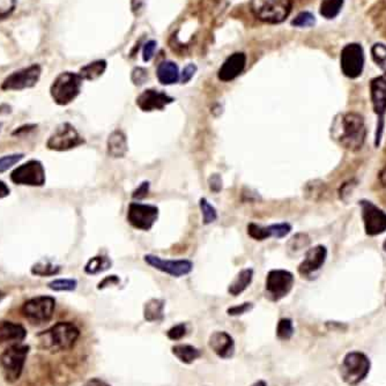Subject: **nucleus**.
I'll use <instances>...</instances> for the list:
<instances>
[{
	"label": "nucleus",
	"mask_w": 386,
	"mask_h": 386,
	"mask_svg": "<svg viewBox=\"0 0 386 386\" xmlns=\"http://www.w3.org/2000/svg\"><path fill=\"white\" fill-rule=\"evenodd\" d=\"M330 132L331 138L349 152H358L366 142V121L362 115L358 112L337 115L332 121Z\"/></svg>",
	"instance_id": "obj_1"
},
{
	"label": "nucleus",
	"mask_w": 386,
	"mask_h": 386,
	"mask_svg": "<svg viewBox=\"0 0 386 386\" xmlns=\"http://www.w3.org/2000/svg\"><path fill=\"white\" fill-rule=\"evenodd\" d=\"M80 337V330L71 321H59L36 335L40 349L51 353L72 349Z\"/></svg>",
	"instance_id": "obj_2"
},
{
	"label": "nucleus",
	"mask_w": 386,
	"mask_h": 386,
	"mask_svg": "<svg viewBox=\"0 0 386 386\" xmlns=\"http://www.w3.org/2000/svg\"><path fill=\"white\" fill-rule=\"evenodd\" d=\"M83 78L79 73L62 72L57 76L50 87L52 100L58 106H69L79 96L83 87Z\"/></svg>",
	"instance_id": "obj_3"
},
{
	"label": "nucleus",
	"mask_w": 386,
	"mask_h": 386,
	"mask_svg": "<svg viewBox=\"0 0 386 386\" xmlns=\"http://www.w3.org/2000/svg\"><path fill=\"white\" fill-rule=\"evenodd\" d=\"M31 347L22 344H13L0 355V367L7 383H15L24 371V364Z\"/></svg>",
	"instance_id": "obj_4"
},
{
	"label": "nucleus",
	"mask_w": 386,
	"mask_h": 386,
	"mask_svg": "<svg viewBox=\"0 0 386 386\" xmlns=\"http://www.w3.org/2000/svg\"><path fill=\"white\" fill-rule=\"evenodd\" d=\"M293 8V0H252L251 10L265 24H281Z\"/></svg>",
	"instance_id": "obj_5"
},
{
	"label": "nucleus",
	"mask_w": 386,
	"mask_h": 386,
	"mask_svg": "<svg viewBox=\"0 0 386 386\" xmlns=\"http://www.w3.org/2000/svg\"><path fill=\"white\" fill-rule=\"evenodd\" d=\"M371 362L362 352H349L346 354L340 366V375L346 384L359 385L369 375Z\"/></svg>",
	"instance_id": "obj_6"
},
{
	"label": "nucleus",
	"mask_w": 386,
	"mask_h": 386,
	"mask_svg": "<svg viewBox=\"0 0 386 386\" xmlns=\"http://www.w3.org/2000/svg\"><path fill=\"white\" fill-rule=\"evenodd\" d=\"M370 99L373 104L374 112L377 116L376 135L375 146L380 147L383 137L384 124L386 115V73L376 76L370 81Z\"/></svg>",
	"instance_id": "obj_7"
},
{
	"label": "nucleus",
	"mask_w": 386,
	"mask_h": 386,
	"mask_svg": "<svg viewBox=\"0 0 386 386\" xmlns=\"http://www.w3.org/2000/svg\"><path fill=\"white\" fill-rule=\"evenodd\" d=\"M55 309V299L42 295L26 301L21 307V314L31 324L41 325L51 321Z\"/></svg>",
	"instance_id": "obj_8"
},
{
	"label": "nucleus",
	"mask_w": 386,
	"mask_h": 386,
	"mask_svg": "<svg viewBox=\"0 0 386 386\" xmlns=\"http://www.w3.org/2000/svg\"><path fill=\"white\" fill-rule=\"evenodd\" d=\"M85 139L71 123H62L55 128L47 142V149L55 152H66L85 144Z\"/></svg>",
	"instance_id": "obj_9"
},
{
	"label": "nucleus",
	"mask_w": 386,
	"mask_h": 386,
	"mask_svg": "<svg viewBox=\"0 0 386 386\" xmlns=\"http://www.w3.org/2000/svg\"><path fill=\"white\" fill-rule=\"evenodd\" d=\"M42 66L40 64H31L27 67L17 69L7 76L1 83V90L5 92H20L29 90L37 85L41 79Z\"/></svg>",
	"instance_id": "obj_10"
},
{
	"label": "nucleus",
	"mask_w": 386,
	"mask_h": 386,
	"mask_svg": "<svg viewBox=\"0 0 386 386\" xmlns=\"http://www.w3.org/2000/svg\"><path fill=\"white\" fill-rule=\"evenodd\" d=\"M10 181L17 185L24 187H44L47 182L44 166L38 160H29L12 171Z\"/></svg>",
	"instance_id": "obj_11"
},
{
	"label": "nucleus",
	"mask_w": 386,
	"mask_h": 386,
	"mask_svg": "<svg viewBox=\"0 0 386 386\" xmlns=\"http://www.w3.org/2000/svg\"><path fill=\"white\" fill-rule=\"evenodd\" d=\"M295 278L286 269H272L266 276V297L272 302H279L293 290Z\"/></svg>",
	"instance_id": "obj_12"
},
{
	"label": "nucleus",
	"mask_w": 386,
	"mask_h": 386,
	"mask_svg": "<svg viewBox=\"0 0 386 386\" xmlns=\"http://www.w3.org/2000/svg\"><path fill=\"white\" fill-rule=\"evenodd\" d=\"M340 67L344 76L349 79H356L362 74L364 69V50L359 43L345 45L340 55Z\"/></svg>",
	"instance_id": "obj_13"
},
{
	"label": "nucleus",
	"mask_w": 386,
	"mask_h": 386,
	"mask_svg": "<svg viewBox=\"0 0 386 386\" xmlns=\"http://www.w3.org/2000/svg\"><path fill=\"white\" fill-rule=\"evenodd\" d=\"M364 231L368 236H377L386 231V213L373 201L363 199L360 201Z\"/></svg>",
	"instance_id": "obj_14"
},
{
	"label": "nucleus",
	"mask_w": 386,
	"mask_h": 386,
	"mask_svg": "<svg viewBox=\"0 0 386 386\" xmlns=\"http://www.w3.org/2000/svg\"><path fill=\"white\" fill-rule=\"evenodd\" d=\"M159 219V208L145 203H130L128 210V224L139 230L147 231Z\"/></svg>",
	"instance_id": "obj_15"
},
{
	"label": "nucleus",
	"mask_w": 386,
	"mask_h": 386,
	"mask_svg": "<svg viewBox=\"0 0 386 386\" xmlns=\"http://www.w3.org/2000/svg\"><path fill=\"white\" fill-rule=\"evenodd\" d=\"M145 262L153 269H159L161 272L169 274L174 278H181V276H187L192 272L193 264L190 260H167V259L160 258L158 255H146L144 257Z\"/></svg>",
	"instance_id": "obj_16"
},
{
	"label": "nucleus",
	"mask_w": 386,
	"mask_h": 386,
	"mask_svg": "<svg viewBox=\"0 0 386 386\" xmlns=\"http://www.w3.org/2000/svg\"><path fill=\"white\" fill-rule=\"evenodd\" d=\"M328 258V249L324 245H316L305 252L303 262L299 266V273L303 278L314 276L324 266Z\"/></svg>",
	"instance_id": "obj_17"
},
{
	"label": "nucleus",
	"mask_w": 386,
	"mask_h": 386,
	"mask_svg": "<svg viewBox=\"0 0 386 386\" xmlns=\"http://www.w3.org/2000/svg\"><path fill=\"white\" fill-rule=\"evenodd\" d=\"M174 99L161 90H146L137 97V106L145 112L163 110L168 104L173 103Z\"/></svg>",
	"instance_id": "obj_18"
},
{
	"label": "nucleus",
	"mask_w": 386,
	"mask_h": 386,
	"mask_svg": "<svg viewBox=\"0 0 386 386\" xmlns=\"http://www.w3.org/2000/svg\"><path fill=\"white\" fill-rule=\"evenodd\" d=\"M245 64H246L245 53L235 52L224 60L217 72V78L224 83H229L231 80L236 79L244 71Z\"/></svg>",
	"instance_id": "obj_19"
},
{
	"label": "nucleus",
	"mask_w": 386,
	"mask_h": 386,
	"mask_svg": "<svg viewBox=\"0 0 386 386\" xmlns=\"http://www.w3.org/2000/svg\"><path fill=\"white\" fill-rule=\"evenodd\" d=\"M208 346L220 359L229 360L234 356V338L227 332H213L208 339Z\"/></svg>",
	"instance_id": "obj_20"
},
{
	"label": "nucleus",
	"mask_w": 386,
	"mask_h": 386,
	"mask_svg": "<svg viewBox=\"0 0 386 386\" xmlns=\"http://www.w3.org/2000/svg\"><path fill=\"white\" fill-rule=\"evenodd\" d=\"M27 337V330L24 325L13 321H0V345L3 344H21Z\"/></svg>",
	"instance_id": "obj_21"
},
{
	"label": "nucleus",
	"mask_w": 386,
	"mask_h": 386,
	"mask_svg": "<svg viewBox=\"0 0 386 386\" xmlns=\"http://www.w3.org/2000/svg\"><path fill=\"white\" fill-rule=\"evenodd\" d=\"M128 140L124 132L116 130L109 135L107 142L108 156L114 159H121L124 158L125 154L128 153Z\"/></svg>",
	"instance_id": "obj_22"
},
{
	"label": "nucleus",
	"mask_w": 386,
	"mask_h": 386,
	"mask_svg": "<svg viewBox=\"0 0 386 386\" xmlns=\"http://www.w3.org/2000/svg\"><path fill=\"white\" fill-rule=\"evenodd\" d=\"M156 76H158L160 83L166 85V86H169V85H174L180 80L181 73L177 64L167 60V62H162L158 66Z\"/></svg>",
	"instance_id": "obj_23"
},
{
	"label": "nucleus",
	"mask_w": 386,
	"mask_h": 386,
	"mask_svg": "<svg viewBox=\"0 0 386 386\" xmlns=\"http://www.w3.org/2000/svg\"><path fill=\"white\" fill-rule=\"evenodd\" d=\"M166 302L160 299H152L144 305V318L149 323H159L165 319Z\"/></svg>",
	"instance_id": "obj_24"
},
{
	"label": "nucleus",
	"mask_w": 386,
	"mask_h": 386,
	"mask_svg": "<svg viewBox=\"0 0 386 386\" xmlns=\"http://www.w3.org/2000/svg\"><path fill=\"white\" fill-rule=\"evenodd\" d=\"M252 279H253V269H242L241 272L238 273L237 276L235 278L234 281L228 287V293L233 296L241 295L251 285Z\"/></svg>",
	"instance_id": "obj_25"
},
{
	"label": "nucleus",
	"mask_w": 386,
	"mask_h": 386,
	"mask_svg": "<svg viewBox=\"0 0 386 386\" xmlns=\"http://www.w3.org/2000/svg\"><path fill=\"white\" fill-rule=\"evenodd\" d=\"M171 353L180 362L184 363V364H191L201 356L199 349L194 346L185 345V344L173 346Z\"/></svg>",
	"instance_id": "obj_26"
},
{
	"label": "nucleus",
	"mask_w": 386,
	"mask_h": 386,
	"mask_svg": "<svg viewBox=\"0 0 386 386\" xmlns=\"http://www.w3.org/2000/svg\"><path fill=\"white\" fill-rule=\"evenodd\" d=\"M106 69H107V62L103 59H100V60H95V62H90V64L81 67L79 71V76L83 78V80L94 81V80H97L103 76Z\"/></svg>",
	"instance_id": "obj_27"
},
{
	"label": "nucleus",
	"mask_w": 386,
	"mask_h": 386,
	"mask_svg": "<svg viewBox=\"0 0 386 386\" xmlns=\"http://www.w3.org/2000/svg\"><path fill=\"white\" fill-rule=\"evenodd\" d=\"M60 269L62 267L55 262H50L48 259H42L31 266V272L33 276L45 278V276H57L60 272Z\"/></svg>",
	"instance_id": "obj_28"
},
{
	"label": "nucleus",
	"mask_w": 386,
	"mask_h": 386,
	"mask_svg": "<svg viewBox=\"0 0 386 386\" xmlns=\"http://www.w3.org/2000/svg\"><path fill=\"white\" fill-rule=\"evenodd\" d=\"M111 267V260L107 255H95L90 259L85 266V272L90 276H96L100 273L106 272Z\"/></svg>",
	"instance_id": "obj_29"
},
{
	"label": "nucleus",
	"mask_w": 386,
	"mask_h": 386,
	"mask_svg": "<svg viewBox=\"0 0 386 386\" xmlns=\"http://www.w3.org/2000/svg\"><path fill=\"white\" fill-rule=\"evenodd\" d=\"M344 3L345 0H321L319 13L326 20H333L342 12Z\"/></svg>",
	"instance_id": "obj_30"
},
{
	"label": "nucleus",
	"mask_w": 386,
	"mask_h": 386,
	"mask_svg": "<svg viewBox=\"0 0 386 386\" xmlns=\"http://www.w3.org/2000/svg\"><path fill=\"white\" fill-rule=\"evenodd\" d=\"M325 193V184L321 181H311L305 185L304 196L312 201H318L321 199Z\"/></svg>",
	"instance_id": "obj_31"
},
{
	"label": "nucleus",
	"mask_w": 386,
	"mask_h": 386,
	"mask_svg": "<svg viewBox=\"0 0 386 386\" xmlns=\"http://www.w3.org/2000/svg\"><path fill=\"white\" fill-rule=\"evenodd\" d=\"M294 335L293 321L290 318L280 319L276 325V337L283 342H288Z\"/></svg>",
	"instance_id": "obj_32"
},
{
	"label": "nucleus",
	"mask_w": 386,
	"mask_h": 386,
	"mask_svg": "<svg viewBox=\"0 0 386 386\" xmlns=\"http://www.w3.org/2000/svg\"><path fill=\"white\" fill-rule=\"evenodd\" d=\"M310 245V238L307 234H296L293 237L290 238V241L287 243V248L290 252L303 251L304 249H307Z\"/></svg>",
	"instance_id": "obj_33"
},
{
	"label": "nucleus",
	"mask_w": 386,
	"mask_h": 386,
	"mask_svg": "<svg viewBox=\"0 0 386 386\" xmlns=\"http://www.w3.org/2000/svg\"><path fill=\"white\" fill-rule=\"evenodd\" d=\"M371 57L375 64L386 73V45L383 43H375L371 48Z\"/></svg>",
	"instance_id": "obj_34"
},
{
	"label": "nucleus",
	"mask_w": 386,
	"mask_h": 386,
	"mask_svg": "<svg viewBox=\"0 0 386 386\" xmlns=\"http://www.w3.org/2000/svg\"><path fill=\"white\" fill-rule=\"evenodd\" d=\"M78 281L76 279H56L48 283V287L53 292H73L76 290Z\"/></svg>",
	"instance_id": "obj_35"
},
{
	"label": "nucleus",
	"mask_w": 386,
	"mask_h": 386,
	"mask_svg": "<svg viewBox=\"0 0 386 386\" xmlns=\"http://www.w3.org/2000/svg\"><path fill=\"white\" fill-rule=\"evenodd\" d=\"M314 24H316V17L314 14L307 12V10L297 14L292 21V26L297 28L314 27Z\"/></svg>",
	"instance_id": "obj_36"
},
{
	"label": "nucleus",
	"mask_w": 386,
	"mask_h": 386,
	"mask_svg": "<svg viewBox=\"0 0 386 386\" xmlns=\"http://www.w3.org/2000/svg\"><path fill=\"white\" fill-rule=\"evenodd\" d=\"M200 210L203 214V221L205 224H210L217 219V212L207 199L201 198L199 201Z\"/></svg>",
	"instance_id": "obj_37"
},
{
	"label": "nucleus",
	"mask_w": 386,
	"mask_h": 386,
	"mask_svg": "<svg viewBox=\"0 0 386 386\" xmlns=\"http://www.w3.org/2000/svg\"><path fill=\"white\" fill-rule=\"evenodd\" d=\"M24 153H15V154H10V156H1L0 158V174H3L10 169L12 167L20 162L21 160H24Z\"/></svg>",
	"instance_id": "obj_38"
},
{
	"label": "nucleus",
	"mask_w": 386,
	"mask_h": 386,
	"mask_svg": "<svg viewBox=\"0 0 386 386\" xmlns=\"http://www.w3.org/2000/svg\"><path fill=\"white\" fill-rule=\"evenodd\" d=\"M267 229V235L269 237L283 238L292 231V226L290 224H271Z\"/></svg>",
	"instance_id": "obj_39"
},
{
	"label": "nucleus",
	"mask_w": 386,
	"mask_h": 386,
	"mask_svg": "<svg viewBox=\"0 0 386 386\" xmlns=\"http://www.w3.org/2000/svg\"><path fill=\"white\" fill-rule=\"evenodd\" d=\"M17 0H0V21L6 20L15 12Z\"/></svg>",
	"instance_id": "obj_40"
},
{
	"label": "nucleus",
	"mask_w": 386,
	"mask_h": 386,
	"mask_svg": "<svg viewBox=\"0 0 386 386\" xmlns=\"http://www.w3.org/2000/svg\"><path fill=\"white\" fill-rule=\"evenodd\" d=\"M187 325L182 323V324L175 325L173 328H169L167 332V337L173 342H180L187 335Z\"/></svg>",
	"instance_id": "obj_41"
},
{
	"label": "nucleus",
	"mask_w": 386,
	"mask_h": 386,
	"mask_svg": "<svg viewBox=\"0 0 386 386\" xmlns=\"http://www.w3.org/2000/svg\"><path fill=\"white\" fill-rule=\"evenodd\" d=\"M131 79L135 86H142L149 80V72L144 67H135L132 71Z\"/></svg>",
	"instance_id": "obj_42"
},
{
	"label": "nucleus",
	"mask_w": 386,
	"mask_h": 386,
	"mask_svg": "<svg viewBox=\"0 0 386 386\" xmlns=\"http://www.w3.org/2000/svg\"><path fill=\"white\" fill-rule=\"evenodd\" d=\"M253 308V304L250 302H245V303L240 304V305H235V307L229 308L227 310V314L229 316H242V314H246L249 311L251 310Z\"/></svg>",
	"instance_id": "obj_43"
},
{
	"label": "nucleus",
	"mask_w": 386,
	"mask_h": 386,
	"mask_svg": "<svg viewBox=\"0 0 386 386\" xmlns=\"http://www.w3.org/2000/svg\"><path fill=\"white\" fill-rule=\"evenodd\" d=\"M156 41H149L147 42V43H146L145 47H144V50H142V59H144V62H149V60H151V59L154 57V52H156Z\"/></svg>",
	"instance_id": "obj_44"
},
{
	"label": "nucleus",
	"mask_w": 386,
	"mask_h": 386,
	"mask_svg": "<svg viewBox=\"0 0 386 386\" xmlns=\"http://www.w3.org/2000/svg\"><path fill=\"white\" fill-rule=\"evenodd\" d=\"M196 66L194 64H189L187 67H184L183 72L181 73L180 80L182 83H187L192 79L196 74Z\"/></svg>",
	"instance_id": "obj_45"
},
{
	"label": "nucleus",
	"mask_w": 386,
	"mask_h": 386,
	"mask_svg": "<svg viewBox=\"0 0 386 386\" xmlns=\"http://www.w3.org/2000/svg\"><path fill=\"white\" fill-rule=\"evenodd\" d=\"M208 185H210V190L213 192L217 193L222 190V178H221L219 174H214L208 178Z\"/></svg>",
	"instance_id": "obj_46"
},
{
	"label": "nucleus",
	"mask_w": 386,
	"mask_h": 386,
	"mask_svg": "<svg viewBox=\"0 0 386 386\" xmlns=\"http://www.w3.org/2000/svg\"><path fill=\"white\" fill-rule=\"evenodd\" d=\"M149 182H144L140 184V187L137 190L133 191L132 193V198L133 199H144L146 196H149Z\"/></svg>",
	"instance_id": "obj_47"
},
{
	"label": "nucleus",
	"mask_w": 386,
	"mask_h": 386,
	"mask_svg": "<svg viewBox=\"0 0 386 386\" xmlns=\"http://www.w3.org/2000/svg\"><path fill=\"white\" fill-rule=\"evenodd\" d=\"M146 3L147 0H131L132 13L135 14V17H140L145 10Z\"/></svg>",
	"instance_id": "obj_48"
},
{
	"label": "nucleus",
	"mask_w": 386,
	"mask_h": 386,
	"mask_svg": "<svg viewBox=\"0 0 386 386\" xmlns=\"http://www.w3.org/2000/svg\"><path fill=\"white\" fill-rule=\"evenodd\" d=\"M119 283V278L117 276H109L104 278L99 285H97V290H104L109 286H116Z\"/></svg>",
	"instance_id": "obj_49"
},
{
	"label": "nucleus",
	"mask_w": 386,
	"mask_h": 386,
	"mask_svg": "<svg viewBox=\"0 0 386 386\" xmlns=\"http://www.w3.org/2000/svg\"><path fill=\"white\" fill-rule=\"evenodd\" d=\"M355 187V181H349V182L344 183V185H342V187H340V190H339V196H340V199L346 200V196L349 194V192H352L353 189Z\"/></svg>",
	"instance_id": "obj_50"
},
{
	"label": "nucleus",
	"mask_w": 386,
	"mask_h": 386,
	"mask_svg": "<svg viewBox=\"0 0 386 386\" xmlns=\"http://www.w3.org/2000/svg\"><path fill=\"white\" fill-rule=\"evenodd\" d=\"M36 128H37V125L36 124L22 125L20 128H15V130L12 132V135H13V137H17V135H26V133L33 131V130H35Z\"/></svg>",
	"instance_id": "obj_51"
},
{
	"label": "nucleus",
	"mask_w": 386,
	"mask_h": 386,
	"mask_svg": "<svg viewBox=\"0 0 386 386\" xmlns=\"http://www.w3.org/2000/svg\"><path fill=\"white\" fill-rule=\"evenodd\" d=\"M83 386H111L110 384H108L107 382L100 380V378H92V380H87L86 383L83 384Z\"/></svg>",
	"instance_id": "obj_52"
},
{
	"label": "nucleus",
	"mask_w": 386,
	"mask_h": 386,
	"mask_svg": "<svg viewBox=\"0 0 386 386\" xmlns=\"http://www.w3.org/2000/svg\"><path fill=\"white\" fill-rule=\"evenodd\" d=\"M10 190L8 185L3 181H0V199H3V198L10 196Z\"/></svg>",
	"instance_id": "obj_53"
},
{
	"label": "nucleus",
	"mask_w": 386,
	"mask_h": 386,
	"mask_svg": "<svg viewBox=\"0 0 386 386\" xmlns=\"http://www.w3.org/2000/svg\"><path fill=\"white\" fill-rule=\"evenodd\" d=\"M378 180H380V184L386 187V165L384 166L383 169L380 170V175H378Z\"/></svg>",
	"instance_id": "obj_54"
},
{
	"label": "nucleus",
	"mask_w": 386,
	"mask_h": 386,
	"mask_svg": "<svg viewBox=\"0 0 386 386\" xmlns=\"http://www.w3.org/2000/svg\"><path fill=\"white\" fill-rule=\"evenodd\" d=\"M251 386H267V384H266L265 380H258V382L252 384Z\"/></svg>",
	"instance_id": "obj_55"
},
{
	"label": "nucleus",
	"mask_w": 386,
	"mask_h": 386,
	"mask_svg": "<svg viewBox=\"0 0 386 386\" xmlns=\"http://www.w3.org/2000/svg\"><path fill=\"white\" fill-rule=\"evenodd\" d=\"M383 250H384V252H386V240H385V241H384V243H383Z\"/></svg>",
	"instance_id": "obj_56"
},
{
	"label": "nucleus",
	"mask_w": 386,
	"mask_h": 386,
	"mask_svg": "<svg viewBox=\"0 0 386 386\" xmlns=\"http://www.w3.org/2000/svg\"><path fill=\"white\" fill-rule=\"evenodd\" d=\"M1 297H3V293H1V292H0V300H1Z\"/></svg>",
	"instance_id": "obj_57"
},
{
	"label": "nucleus",
	"mask_w": 386,
	"mask_h": 386,
	"mask_svg": "<svg viewBox=\"0 0 386 386\" xmlns=\"http://www.w3.org/2000/svg\"><path fill=\"white\" fill-rule=\"evenodd\" d=\"M0 131H1V123H0Z\"/></svg>",
	"instance_id": "obj_58"
}]
</instances>
